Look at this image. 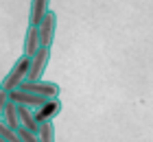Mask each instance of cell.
I'll return each mask as SVG.
<instances>
[{
  "label": "cell",
  "instance_id": "cell-8",
  "mask_svg": "<svg viewBox=\"0 0 153 142\" xmlns=\"http://www.w3.org/2000/svg\"><path fill=\"white\" fill-rule=\"evenodd\" d=\"M0 123H2L4 127H9V129H13V131L20 127V123H18V107H16L11 101L4 105L2 114H0Z\"/></svg>",
  "mask_w": 153,
  "mask_h": 142
},
{
  "label": "cell",
  "instance_id": "cell-6",
  "mask_svg": "<svg viewBox=\"0 0 153 142\" xmlns=\"http://www.w3.org/2000/svg\"><path fill=\"white\" fill-rule=\"evenodd\" d=\"M51 0H31V7H29V26H37L44 16L51 9Z\"/></svg>",
  "mask_w": 153,
  "mask_h": 142
},
{
  "label": "cell",
  "instance_id": "cell-1",
  "mask_svg": "<svg viewBox=\"0 0 153 142\" xmlns=\"http://www.w3.org/2000/svg\"><path fill=\"white\" fill-rule=\"evenodd\" d=\"M29 59L31 57H24L20 55L16 63H13V68L7 72V77L2 79V83H0V88H2L4 92H11V90H18L20 83H22L26 79V70H29Z\"/></svg>",
  "mask_w": 153,
  "mask_h": 142
},
{
  "label": "cell",
  "instance_id": "cell-7",
  "mask_svg": "<svg viewBox=\"0 0 153 142\" xmlns=\"http://www.w3.org/2000/svg\"><path fill=\"white\" fill-rule=\"evenodd\" d=\"M39 48V35H37V26H26L24 33V42H22V55L24 57H33Z\"/></svg>",
  "mask_w": 153,
  "mask_h": 142
},
{
  "label": "cell",
  "instance_id": "cell-11",
  "mask_svg": "<svg viewBox=\"0 0 153 142\" xmlns=\"http://www.w3.org/2000/svg\"><path fill=\"white\" fill-rule=\"evenodd\" d=\"M7 103H9V92H4L2 88H0V114H2V109H4Z\"/></svg>",
  "mask_w": 153,
  "mask_h": 142
},
{
  "label": "cell",
  "instance_id": "cell-10",
  "mask_svg": "<svg viewBox=\"0 0 153 142\" xmlns=\"http://www.w3.org/2000/svg\"><path fill=\"white\" fill-rule=\"evenodd\" d=\"M16 136H18V140H20V142H39L35 133L26 131V129H22V127H18V129H16Z\"/></svg>",
  "mask_w": 153,
  "mask_h": 142
},
{
  "label": "cell",
  "instance_id": "cell-9",
  "mask_svg": "<svg viewBox=\"0 0 153 142\" xmlns=\"http://www.w3.org/2000/svg\"><path fill=\"white\" fill-rule=\"evenodd\" d=\"M37 140L39 142H55V125L53 123H42L37 129Z\"/></svg>",
  "mask_w": 153,
  "mask_h": 142
},
{
  "label": "cell",
  "instance_id": "cell-3",
  "mask_svg": "<svg viewBox=\"0 0 153 142\" xmlns=\"http://www.w3.org/2000/svg\"><path fill=\"white\" fill-rule=\"evenodd\" d=\"M48 61H51V48L39 46L37 53L29 59V70H26L24 81H39L42 77H44L46 68H48Z\"/></svg>",
  "mask_w": 153,
  "mask_h": 142
},
{
  "label": "cell",
  "instance_id": "cell-5",
  "mask_svg": "<svg viewBox=\"0 0 153 142\" xmlns=\"http://www.w3.org/2000/svg\"><path fill=\"white\" fill-rule=\"evenodd\" d=\"M61 109H64V105H61L59 98H48V101H44L37 109H33V116H35V120L39 125L42 123H53V120L61 114Z\"/></svg>",
  "mask_w": 153,
  "mask_h": 142
},
{
  "label": "cell",
  "instance_id": "cell-2",
  "mask_svg": "<svg viewBox=\"0 0 153 142\" xmlns=\"http://www.w3.org/2000/svg\"><path fill=\"white\" fill-rule=\"evenodd\" d=\"M18 90L29 92V94H35V96H42V98H46V101L48 98H59V94H61V88L57 83L44 81V79H39V81H22Z\"/></svg>",
  "mask_w": 153,
  "mask_h": 142
},
{
  "label": "cell",
  "instance_id": "cell-4",
  "mask_svg": "<svg viewBox=\"0 0 153 142\" xmlns=\"http://www.w3.org/2000/svg\"><path fill=\"white\" fill-rule=\"evenodd\" d=\"M55 33H57V13L48 11L44 20L37 24V35H39V46L51 48L55 42Z\"/></svg>",
  "mask_w": 153,
  "mask_h": 142
}]
</instances>
